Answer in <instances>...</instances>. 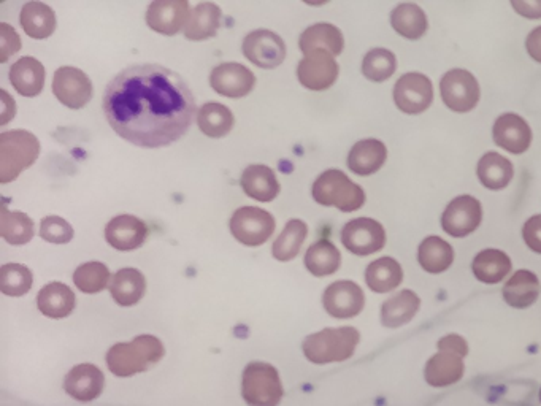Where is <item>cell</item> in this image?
<instances>
[{
    "mask_svg": "<svg viewBox=\"0 0 541 406\" xmlns=\"http://www.w3.org/2000/svg\"><path fill=\"white\" fill-rule=\"evenodd\" d=\"M191 88L173 70L139 64L119 72L104 97V113L113 131L142 148L178 142L196 116Z\"/></svg>",
    "mask_w": 541,
    "mask_h": 406,
    "instance_id": "1",
    "label": "cell"
},
{
    "mask_svg": "<svg viewBox=\"0 0 541 406\" xmlns=\"http://www.w3.org/2000/svg\"><path fill=\"white\" fill-rule=\"evenodd\" d=\"M162 341L153 335H140L131 343H116L107 354L110 372L119 378H127L146 372L164 357Z\"/></svg>",
    "mask_w": 541,
    "mask_h": 406,
    "instance_id": "2",
    "label": "cell"
},
{
    "mask_svg": "<svg viewBox=\"0 0 541 406\" xmlns=\"http://www.w3.org/2000/svg\"><path fill=\"white\" fill-rule=\"evenodd\" d=\"M361 335L354 327L324 329L318 334L308 335L302 343V351L311 364H332L348 361L359 345Z\"/></svg>",
    "mask_w": 541,
    "mask_h": 406,
    "instance_id": "3",
    "label": "cell"
},
{
    "mask_svg": "<svg viewBox=\"0 0 541 406\" xmlns=\"http://www.w3.org/2000/svg\"><path fill=\"white\" fill-rule=\"evenodd\" d=\"M438 354L430 357L424 368L427 384L446 387L461 381L464 376V357L469 354V345L459 335H446L437 343Z\"/></svg>",
    "mask_w": 541,
    "mask_h": 406,
    "instance_id": "4",
    "label": "cell"
},
{
    "mask_svg": "<svg viewBox=\"0 0 541 406\" xmlns=\"http://www.w3.org/2000/svg\"><path fill=\"white\" fill-rule=\"evenodd\" d=\"M40 156V143L27 131L0 134V183L7 184L20 177Z\"/></svg>",
    "mask_w": 541,
    "mask_h": 406,
    "instance_id": "5",
    "label": "cell"
},
{
    "mask_svg": "<svg viewBox=\"0 0 541 406\" xmlns=\"http://www.w3.org/2000/svg\"><path fill=\"white\" fill-rule=\"evenodd\" d=\"M313 199L323 207H335L343 213L359 210L365 203V192L342 170H326L313 184Z\"/></svg>",
    "mask_w": 541,
    "mask_h": 406,
    "instance_id": "6",
    "label": "cell"
},
{
    "mask_svg": "<svg viewBox=\"0 0 541 406\" xmlns=\"http://www.w3.org/2000/svg\"><path fill=\"white\" fill-rule=\"evenodd\" d=\"M280 373L273 365L251 362L242 378V397L248 406H278L283 399Z\"/></svg>",
    "mask_w": 541,
    "mask_h": 406,
    "instance_id": "7",
    "label": "cell"
},
{
    "mask_svg": "<svg viewBox=\"0 0 541 406\" xmlns=\"http://www.w3.org/2000/svg\"><path fill=\"white\" fill-rule=\"evenodd\" d=\"M275 227V218L258 207L238 208L229 224L235 240L246 246L264 245L272 237Z\"/></svg>",
    "mask_w": 541,
    "mask_h": 406,
    "instance_id": "8",
    "label": "cell"
},
{
    "mask_svg": "<svg viewBox=\"0 0 541 406\" xmlns=\"http://www.w3.org/2000/svg\"><path fill=\"white\" fill-rule=\"evenodd\" d=\"M440 92L446 107L456 113L472 112L480 102V85L467 70H449L442 78Z\"/></svg>",
    "mask_w": 541,
    "mask_h": 406,
    "instance_id": "9",
    "label": "cell"
},
{
    "mask_svg": "<svg viewBox=\"0 0 541 406\" xmlns=\"http://www.w3.org/2000/svg\"><path fill=\"white\" fill-rule=\"evenodd\" d=\"M53 92L62 105L80 110L93 99V83L80 69L59 67L54 72Z\"/></svg>",
    "mask_w": 541,
    "mask_h": 406,
    "instance_id": "10",
    "label": "cell"
},
{
    "mask_svg": "<svg viewBox=\"0 0 541 406\" xmlns=\"http://www.w3.org/2000/svg\"><path fill=\"white\" fill-rule=\"evenodd\" d=\"M342 243L356 256H370L384 248L386 232L375 219L357 218L343 227Z\"/></svg>",
    "mask_w": 541,
    "mask_h": 406,
    "instance_id": "11",
    "label": "cell"
},
{
    "mask_svg": "<svg viewBox=\"0 0 541 406\" xmlns=\"http://www.w3.org/2000/svg\"><path fill=\"white\" fill-rule=\"evenodd\" d=\"M394 100L400 112L419 115L426 112L434 100V88L423 73H405L394 88Z\"/></svg>",
    "mask_w": 541,
    "mask_h": 406,
    "instance_id": "12",
    "label": "cell"
},
{
    "mask_svg": "<svg viewBox=\"0 0 541 406\" xmlns=\"http://www.w3.org/2000/svg\"><path fill=\"white\" fill-rule=\"evenodd\" d=\"M338 72L340 69L334 56L326 50L310 51L297 67L300 85L310 91H326L334 86Z\"/></svg>",
    "mask_w": 541,
    "mask_h": 406,
    "instance_id": "13",
    "label": "cell"
},
{
    "mask_svg": "<svg viewBox=\"0 0 541 406\" xmlns=\"http://www.w3.org/2000/svg\"><path fill=\"white\" fill-rule=\"evenodd\" d=\"M243 54L261 69H277L286 59V45L275 32L259 29L246 35Z\"/></svg>",
    "mask_w": 541,
    "mask_h": 406,
    "instance_id": "14",
    "label": "cell"
},
{
    "mask_svg": "<svg viewBox=\"0 0 541 406\" xmlns=\"http://www.w3.org/2000/svg\"><path fill=\"white\" fill-rule=\"evenodd\" d=\"M481 219H483V208L475 197H456L443 213L442 227L451 237H467L480 227Z\"/></svg>",
    "mask_w": 541,
    "mask_h": 406,
    "instance_id": "15",
    "label": "cell"
},
{
    "mask_svg": "<svg viewBox=\"0 0 541 406\" xmlns=\"http://www.w3.org/2000/svg\"><path fill=\"white\" fill-rule=\"evenodd\" d=\"M191 13V5L186 0H156L148 7L146 24L154 32L172 37L186 29Z\"/></svg>",
    "mask_w": 541,
    "mask_h": 406,
    "instance_id": "16",
    "label": "cell"
},
{
    "mask_svg": "<svg viewBox=\"0 0 541 406\" xmlns=\"http://www.w3.org/2000/svg\"><path fill=\"white\" fill-rule=\"evenodd\" d=\"M323 305L332 318H354L364 310V291L353 281H337L324 291Z\"/></svg>",
    "mask_w": 541,
    "mask_h": 406,
    "instance_id": "17",
    "label": "cell"
},
{
    "mask_svg": "<svg viewBox=\"0 0 541 406\" xmlns=\"http://www.w3.org/2000/svg\"><path fill=\"white\" fill-rule=\"evenodd\" d=\"M210 85L221 96L240 99L253 91L256 86V77L248 67L238 62H224L213 69Z\"/></svg>",
    "mask_w": 541,
    "mask_h": 406,
    "instance_id": "18",
    "label": "cell"
},
{
    "mask_svg": "<svg viewBox=\"0 0 541 406\" xmlns=\"http://www.w3.org/2000/svg\"><path fill=\"white\" fill-rule=\"evenodd\" d=\"M148 237V227L142 219L132 215H119L105 227V240L118 251L139 249Z\"/></svg>",
    "mask_w": 541,
    "mask_h": 406,
    "instance_id": "19",
    "label": "cell"
},
{
    "mask_svg": "<svg viewBox=\"0 0 541 406\" xmlns=\"http://www.w3.org/2000/svg\"><path fill=\"white\" fill-rule=\"evenodd\" d=\"M104 373L93 364H80L67 373L64 389L78 402H93L104 392Z\"/></svg>",
    "mask_w": 541,
    "mask_h": 406,
    "instance_id": "20",
    "label": "cell"
},
{
    "mask_svg": "<svg viewBox=\"0 0 541 406\" xmlns=\"http://www.w3.org/2000/svg\"><path fill=\"white\" fill-rule=\"evenodd\" d=\"M494 142L513 154L526 153L532 143L529 124L515 113H505L494 124Z\"/></svg>",
    "mask_w": 541,
    "mask_h": 406,
    "instance_id": "21",
    "label": "cell"
},
{
    "mask_svg": "<svg viewBox=\"0 0 541 406\" xmlns=\"http://www.w3.org/2000/svg\"><path fill=\"white\" fill-rule=\"evenodd\" d=\"M246 196L258 202H272L280 194L277 175L267 165H248L240 178Z\"/></svg>",
    "mask_w": 541,
    "mask_h": 406,
    "instance_id": "22",
    "label": "cell"
},
{
    "mask_svg": "<svg viewBox=\"0 0 541 406\" xmlns=\"http://www.w3.org/2000/svg\"><path fill=\"white\" fill-rule=\"evenodd\" d=\"M386 158H388L386 145L375 138H367L351 148L348 154V167L356 175L369 177L383 167Z\"/></svg>",
    "mask_w": 541,
    "mask_h": 406,
    "instance_id": "23",
    "label": "cell"
},
{
    "mask_svg": "<svg viewBox=\"0 0 541 406\" xmlns=\"http://www.w3.org/2000/svg\"><path fill=\"white\" fill-rule=\"evenodd\" d=\"M77 299L67 284L50 283L37 294V308L43 316L64 319L72 315Z\"/></svg>",
    "mask_w": 541,
    "mask_h": 406,
    "instance_id": "24",
    "label": "cell"
},
{
    "mask_svg": "<svg viewBox=\"0 0 541 406\" xmlns=\"http://www.w3.org/2000/svg\"><path fill=\"white\" fill-rule=\"evenodd\" d=\"M10 83L21 96H39L45 86V67L31 56L21 58L10 67Z\"/></svg>",
    "mask_w": 541,
    "mask_h": 406,
    "instance_id": "25",
    "label": "cell"
},
{
    "mask_svg": "<svg viewBox=\"0 0 541 406\" xmlns=\"http://www.w3.org/2000/svg\"><path fill=\"white\" fill-rule=\"evenodd\" d=\"M299 45L304 56L315 50H326L332 56H338L345 48V40H343L342 31L334 24L319 23L313 24L302 32Z\"/></svg>",
    "mask_w": 541,
    "mask_h": 406,
    "instance_id": "26",
    "label": "cell"
},
{
    "mask_svg": "<svg viewBox=\"0 0 541 406\" xmlns=\"http://www.w3.org/2000/svg\"><path fill=\"white\" fill-rule=\"evenodd\" d=\"M421 307V299L410 289L397 292L391 299L386 300L381 308V322L388 329H397L405 326L411 319L415 318L416 313Z\"/></svg>",
    "mask_w": 541,
    "mask_h": 406,
    "instance_id": "27",
    "label": "cell"
},
{
    "mask_svg": "<svg viewBox=\"0 0 541 406\" xmlns=\"http://www.w3.org/2000/svg\"><path fill=\"white\" fill-rule=\"evenodd\" d=\"M146 292V280L137 269H121L115 273L110 283V294L119 307H134Z\"/></svg>",
    "mask_w": 541,
    "mask_h": 406,
    "instance_id": "28",
    "label": "cell"
},
{
    "mask_svg": "<svg viewBox=\"0 0 541 406\" xmlns=\"http://www.w3.org/2000/svg\"><path fill=\"white\" fill-rule=\"evenodd\" d=\"M223 13L213 2H204L192 8L191 18L185 29L186 39L191 42H204L218 34Z\"/></svg>",
    "mask_w": 541,
    "mask_h": 406,
    "instance_id": "29",
    "label": "cell"
},
{
    "mask_svg": "<svg viewBox=\"0 0 541 406\" xmlns=\"http://www.w3.org/2000/svg\"><path fill=\"white\" fill-rule=\"evenodd\" d=\"M503 299L513 308H529L540 295V281L535 273L519 270L503 286Z\"/></svg>",
    "mask_w": 541,
    "mask_h": 406,
    "instance_id": "30",
    "label": "cell"
},
{
    "mask_svg": "<svg viewBox=\"0 0 541 406\" xmlns=\"http://www.w3.org/2000/svg\"><path fill=\"white\" fill-rule=\"evenodd\" d=\"M20 21L24 32L35 40L48 39L56 29V15L53 8L43 2H29L24 5Z\"/></svg>",
    "mask_w": 541,
    "mask_h": 406,
    "instance_id": "31",
    "label": "cell"
},
{
    "mask_svg": "<svg viewBox=\"0 0 541 406\" xmlns=\"http://www.w3.org/2000/svg\"><path fill=\"white\" fill-rule=\"evenodd\" d=\"M476 280L481 283L497 284L511 272V259L499 249H484L476 254L472 264Z\"/></svg>",
    "mask_w": 541,
    "mask_h": 406,
    "instance_id": "32",
    "label": "cell"
},
{
    "mask_svg": "<svg viewBox=\"0 0 541 406\" xmlns=\"http://www.w3.org/2000/svg\"><path fill=\"white\" fill-rule=\"evenodd\" d=\"M478 178L486 188L491 191H500V189L507 188L510 181L513 180L515 175V169L513 164L508 161L507 158H503L499 153L484 154L483 158L478 162Z\"/></svg>",
    "mask_w": 541,
    "mask_h": 406,
    "instance_id": "33",
    "label": "cell"
},
{
    "mask_svg": "<svg viewBox=\"0 0 541 406\" xmlns=\"http://www.w3.org/2000/svg\"><path fill=\"white\" fill-rule=\"evenodd\" d=\"M365 281L377 294H386L399 288L403 281V270L392 257H381L365 270Z\"/></svg>",
    "mask_w": 541,
    "mask_h": 406,
    "instance_id": "34",
    "label": "cell"
},
{
    "mask_svg": "<svg viewBox=\"0 0 541 406\" xmlns=\"http://www.w3.org/2000/svg\"><path fill=\"white\" fill-rule=\"evenodd\" d=\"M234 121L231 110L218 102H207L197 113L200 132L210 138L226 137L234 127Z\"/></svg>",
    "mask_w": 541,
    "mask_h": 406,
    "instance_id": "35",
    "label": "cell"
},
{
    "mask_svg": "<svg viewBox=\"0 0 541 406\" xmlns=\"http://www.w3.org/2000/svg\"><path fill=\"white\" fill-rule=\"evenodd\" d=\"M418 261L426 272L443 273L453 265V246L440 237H427L419 245Z\"/></svg>",
    "mask_w": 541,
    "mask_h": 406,
    "instance_id": "36",
    "label": "cell"
},
{
    "mask_svg": "<svg viewBox=\"0 0 541 406\" xmlns=\"http://www.w3.org/2000/svg\"><path fill=\"white\" fill-rule=\"evenodd\" d=\"M304 264L311 275H334L342 265V254H340L334 243L319 240V242L307 249Z\"/></svg>",
    "mask_w": 541,
    "mask_h": 406,
    "instance_id": "37",
    "label": "cell"
},
{
    "mask_svg": "<svg viewBox=\"0 0 541 406\" xmlns=\"http://www.w3.org/2000/svg\"><path fill=\"white\" fill-rule=\"evenodd\" d=\"M391 24L397 34L408 40L421 39L429 27L426 13L416 4H400L394 8Z\"/></svg>",
    "mask_w": 541,
    "mask_h": 406,
    "instance_id": "38",
    "label": "cell"
},
{
    "mask_svg": "<svg viewBox=\"0 0 541 406\" xmlns=\"http://www.w3.org/2000/svg\"><path fill=\"white\" fill-rule=\"evenodd\" d=\"M308 227L300 219H291L280 237L273 243L272 254L277 261L289 262L300 253V248L307 240Z\"/></svg>",
    "mask_w": 541,
    "mask_h": 406,
    "instance_id": "39",
    "label": "cell"
},
{
    "mask_svg": "<svg viewBox=\"0 0 541 406\" xmlns=\"http://www.w3.org/2000/svg\"><path fill=\"white\" fill-rule=\"evenodd\" d=\"M0 235L10 245H26L34 237V221L21 211H10L2 207Z\"/></svg>",
    "mask_w": 541,
    "mask_h": 406,
    "instance_id": "40",
    "label": "cell"
},
{
    "mask_svg": "<svg viewBox=\"0 0 541 406\" xmlns=\"http://www.w3.org/2000/svg\"><path fill=\"white\" fill-rule=\"evenodd\" d=\"M110 281V270L102 262H86L73 273V283L85 294H99Z\"/></svg>",
    "mask_w": 541,
    "mask_h": 406,
    "instance_id": "41",
    "label": "cell"
},
{
    "mask_svg": "<svg viewBox=\"0 0 541 406\" xmlns=\"http://www.w3.org/2000/svg\"><path fill=\"white\" fill-rule=\"evenodd\" d=\"M397 69V59L394 54L384 48H375L365 54L364 61H362V73L365 78H369L370 81H386L391 78Z\"/></svg>",
    "mask_w": 541,
    "mask_h": 406,
    "instance_id": "42",
    "label": "cell"
},
{
    "mask_svg": "<svg viewBox=\"0 0 541 406\" xmlns=\"http://www.w3.org/2000/svg\"><path fill=\"white\" fill-rule=\"evenodd\" d=\"M34 276L26 265L7 264L0 269V289L10 297H21L31 291Z\"/></svg>",
    "mask_w": 541,
    "mask_h": 406,
    "instance_id": "43",
    "label": "cell"
},
{
    "mask_svg": "<svg viewBox=\"0 0 541 406\" xmlns=\"http://www.w3.org/2000/svg\"><path fill=\"white\" fill-rule=\"evenodd\" d=\"M73 227L67 223L66 219L59 216H47L40 223V237L48 243H56V245H66L72 242Z\"/></svg>",
    "mask_w": 541,
    "mask_h": 406,
    "instance_id": "44",
    "label": "cell"
},
{
    "mask_svg": "<svg viewBox=\"0 0 541 406\" xmlns=\"http://www.w3.org/2000/svg\"><path fill=\"white\" fill-rule=\"evenodd\" d=\"M21 50L20 35L10 24H0V62H7L10 56Z\"/></svg>",
    "mask_w": 541,
    "mask_h": 406,
    "instance_id": "45",
    "label": "cell"
},
{
    "mask_svg": "<svg viewBox=\"0 0 541 406\" xmlns=\"http://www.w3.org/2000/svg\"><path fill=\"white\" fill-rule=\"evenodd\" d=\"M524 242L534 253L541 254V215L532 216L522 229Z\"/></svg>",
    "mask_w": 541,
    "mask_h": 406,
    "instance_id": "46",
    "label": "cell"
},
{
    "mask_svg": "<svg viewBox=\"0 0 541 406\" xmlns=\"http://www.w3.org/2000/svg\"><path fill=\"white\" fill-rule=\"evenodd\" d=\"M511 7L521 16H526L530 20L541 18V0H513Z\"/></svg>",
    "mask_w": 541,
    "mask_h": 406,
    "instance_id": "47",
    "label": "cell"
},
{
    "mask_svg": "<svg viewBox=\"0 0 541 406\" xmlns=\"http://www.w3.org/2000/svg\"><path fill=\"white\" fill-rule=\"evenodd\" d=\"M526 48L530 58L541 64V26L530 32L526 40Z\"/></svg>",
    "mask_w": 541,
    "mask_h": 406,
    "instance_id": "48",
    "label": "cell"
},
{
    "mask_svg": "<svg viewBox=\"0 0 541 406\" xmlns=\"http://www.w3.org/2000/svg\"><path fill=\"white\" fill-rule=\"evenodd\" d=\"M2 105H4V110H2V119H0V124L2 126H5V124L10 121V119L15 118L16 113V107H15V100L12 99V97L8 96L7 91H4L2 89Z\"/></svg>",
    "mask_w": 541,
    "mask_h": 406,
    "instance_id": "49",
    "label": "cell"
},
{
    "mask_svg": "<svg viewBox=\"0 0 541 406\" xmlns=\"http://www.w3.org/2000/svg\"><path fill=\"white\" fill-rule=\"evenodd\" d=\"M538 399H540V402H541V389H540V395H538Z\"/></svg>",
    "mask_w": 541,
    "mask_h": 406,
    "instance_id": "50",
    "label": "cell"
}]
</instances>
